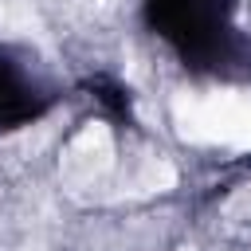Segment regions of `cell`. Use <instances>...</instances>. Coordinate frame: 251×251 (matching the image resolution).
I'll use <instances>...</instances> for the list:
<instances>
[{"label": "cell", "mask_w": 251, "mask_h": 251, "mask_svg": "<svg viewBox=\"0 0 251 251\" xmlns=\"http://www.w3.org/2000/svg\"><path fill=\"white\" fill-rule=\"evenodd\" d=\"M176 129L188 141L251 149V98L231 94V90L184 94L176 98Z\"/></svg>", "instance_id": "cell-1"}]
</instances>
